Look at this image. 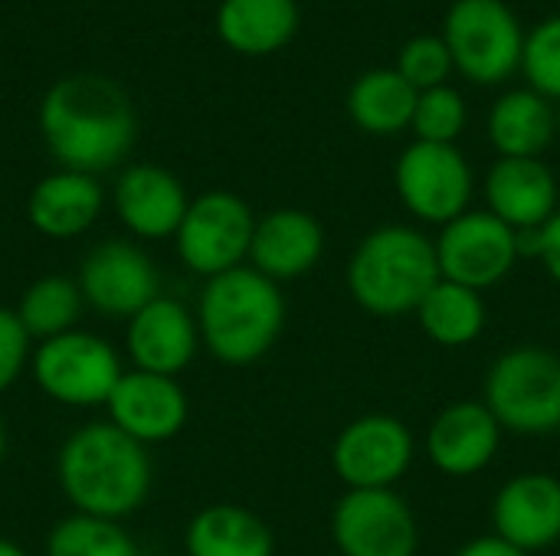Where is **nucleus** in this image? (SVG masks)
<instances>
[{
    "instance_id": "f3484780",
    "label": "nucleus",
    "mask_w": 560,
    "mask_h": 556,
    "mask_svg": "<svg viewBox=\"0 0 560 556\" xmlns=\"http://www.w3.org/2000/svg\"><path fill=\"white\" fill-rule=\"evenodd\" d=\"M105 406L112 426H118L141 446L174 439L187 423V397L180 383L161 374H144V370L121 374Z\"/></svg>"
},
{
    "instance_id": "4468645a",
    "label": "nucleus",
    "mask_w": 560,
    "mask_h": 556,
    "mask_svg": "<svg viewBox=\"0 0 560 556\" xmlns=\"http://www.w3.org/2000/svg\"><path fill=\"white\" fill-rule=\"evenodd\" d=\"M502 426L482 400L443 406L427 429V456L450 478H472L492 465L502 446Z\"/></svg>"
},
{
    "instance_id": "c9c22d12",
    "label": "nucleus",
    "mask_w": 560,
    "mask_h": 556,
    "mask_svg": "<svg viewBox=\"0 0 560 556\" xmlns=\"http://www.w3.org/2000/svg\"><path fill=\"white\" fill-rule=\"evenodd\" d=\"M0 456H3V423H0Z\"/></svg>"
},
{
    "instance_id": "5701e85b",
    "label": "nucleus",
    "mask_w": 560,
    "mask_h": 556,
    "mask_svg": "<svg viewBox=\"0 0 560 556\" xmlns=\"http://www.w3.org/2000/svg\"><path fill=\"white\" fill-rule=\"evenodd\" d=\"M299 20L295 0H223L217 33L243 56H269L292 43Z\"/></svg>"
},
{
    "instance_id": "7c9ffc66",
    "label": "nucleus",
    "mask_w": 560,
    "mask_h": 556,
    "mask_svg": "<svg viewBox=\"0 0 560 556\" xmlns=\"http://www.w3.org/2000/svg\"><path fill=\"white\" fill-rule=\"evenodd\" d=\"M394 69L417 88V92H427V88H436V85H446L450 72L456 69L453 66V56H450V46L440 33H417L410 36L400 52H397V62Z\"/></svg>"
},
{
    "instance_id": "393cba45",
    "label": "nucleus",
    "mask_w": 560,
    "mask_h": 556,
    "mask_svg": "<svg viewBox=\"0 0 560 556\" xmlns=\"http://www.w3.org/2000/svg\"><path fill=\"white\" fill-rule=\"evenodd\" d=\"M187 556H276L272 531L240 505L203 508L187 528Z\"/></svg>"
},
{
    "instance_id": "6e6552de",
    "label": "nucleus",
    "mask_w": 560,
    "mask_h": 556,
    "mask_svg": "<svg viewBox=\"0 0 560 556\" xmlns=\"http://www.w3.org/2000/svg\"><path fill=\"white\" fill-rule=\"evenodd\" d=\"M440 279L486 292L512 275L522 259V233L489 210H466L433 239Z\"/></svg>"
},
{
    "instance_id": "0eeeda50",
    "label": "nucleus",
    "mask_w": 560,
    "mask_h": 556,
    "mask_svg": "<svg viewBox=\"0 0 560 556\" xmlns=\"http://www.w3.org/2000/svg\"><path fill=\"white\" fill-rule=\"evenodd\" d=\"M394 187L410 216L443 229L469 210L476 174L456 144L413 141L397 157Z\"/></svg>"
},
{
    "instance_id": "dca6fc26",
    "label": "nucleus",
    "mask_w": 560,
    "mask_h": 556,
    "mask_svg": "<svg viewBox=\"0 0 560 556\" xmlns=\"http://www.w3.org/2000/svg\"><path fill=\"white\" fill-rule=\"evenodd\" d=\"M482 190L486 210L515 233H538L560 210L558 177L541 157H499Z\"/></svg>"
},
{
    "instance_id": "2f4dec72",
    "label": "nucleus",
    "mask_w": 560,
    "mask_h": 556,
    "mask_svg": "<svg viewBox=\"0 0 560 556\" xmlns=\"http://www.w3.org/2000/svg\"><path fill=\"white\" fill-rule=\"evenodd\" d=\"M30 354V334L20 324L16 311L0 308V393L20 377Z\"/></svg>"
},
{
    "instance_id": "6ab92c4d",
    "label": "nucleus",
    "mask_w": 560,
    "mask_h": 556,
    "mask_svg": "<svg viewBox=\"0 0 560 556\" xmlns=\"http://www.w3.org/2000/svg\"><path fill=\"white\" fill-rule=\"evenodd\" d=\"M200 328L194 315L174 298H154L128 324V354L135 370L177 377L197 354Z\"/></svg>"
},
{
    "instance_id": "72a5a7b5",
    "label": "nucleus",
    "mask_w": 560,
    "mask_h": 556,
    "mask_svg": "<svg viewBox=\"0 0 560 556\" xmlns=\"http://www.w3.org/2000/svg\"><path fill=\"white\" fill-rule=\"evenodd\" d=\"M456 556H532L518 547H512L509 541H502L499 534H482V537H472L469 544H463Z\"/></svg>"
},
{
    "instance_id": "1a4fd4ad",
    "label": "nucleus",
    "mask_w": 560,
    "mask_h": 556,
    "mask_svg": "<svg viewBox=\"0 0 560 556\" xmlns=\"http://www.w3.org/2000/svg\"><path fill=\"white\" fill-rule=\"evenodd\" d=\"M115 347L89 331H66L49 338L33 354V377L39 390L62 406H102L121 380Z\"/></svg>"
},
{
    "instance_id": "cd10ccee",
    "label": "nucleus",
    "mask_w": 560,
    "mask_h": 556,
    "mask_svg": "<svg viewBox=\"0 0 560 556\" xmlns=\"http://www.w3.org/2000/svg\"><path fill=\"white\" fill-rule=\"evenodd\" d=\"M46 556H138V551L135 541L118 528V521L72 514L52 528Z\"/></svg>"
},
{
    "instance_id": "b1692460",
    "label": "nucleus",
    "mask_w": 560,
    "mask_h": 556,
    "mask_svg": "<svg viewBox=\"0 0 560 556\" xmlns=\"http://www.w3.org/2000/svg\"><path fill=\"white\" fill-rule=\"evenodd\" d=\"M417 88L390 66V69H368L348 88V115L351 121L374 138L400 134L413 125Z\"/></svg>"
},
{
    "instance_id": "2eb2a0df",
    "label": "nucleus",
    "mask_w": 560,
    "mask_h": 556,
    "mask_svg": "<svg viewBox=\"0 0 560 556\" xmlns=\"http://www.w3.org/2000/svg\"><path fill=\"white\" fill-rule=\"evenodd\" d=\"M492 534L525 554L560 541V478L551 472H522L509 478L492 501Z\"/></svg>"
},
{
    "instance_id": "412c9836",
    "label": "nucleus",
    "mask_w": 560,
    "mask_h": 556,
    "mask_svg": "<svg viewBox=\"0 0 560 556\" xmlns=\"http://www.w3.org/2000/svg\"><path fill=\"white\" fill-rule=\"evenodd\" d=\"M102 213V187L92 174L62 170L39 180L30 193V223L49 239L85 233Z\"/></svg>"
},
{
    "instance_id": "20e7f679",
    "label": "nucleus",
    "mask_w": 560,
    "mask_h": 556,
    "mask_svg": "<svg viewBox=\"0 0 560 556\" xmlns=\"http://www.w3.org/2000/svg\"><path fill=\"white\" fill-rule=\"evenodd\" d=\"M436 282L433 239L404 223L371 229L348 259V292L374 318L417 315Z\"/></svg>"
},
{
    "instance_id": "9b49d317",
    "label": "nucleus",
    "mask_w": 560,
    "mask_h": 556,
    "mask_svg": "<svg viewBox=\"0 0 560 556\" xmlns=\"http://www.w3.org/2000/svg\"><path fill=\"white\" fill-rule=\"evenodd\" d=\"M417 442L404 419L390 413H368L351 419L335 446L331 469L348 492L394 488L413 465Z\"/></svg>"
},
{
    "instance_id": "ddd939ff",
    "label": "nucleus",
    "mask_w": 560,
    "mask_h": 556,
    "mask_svg": "<svg viewBox=\"0 0 560 556\" xmlns=\"http://www.w3.org/2000/svg\"><path fill=\"white\" fill-rule=\"evenodd\" d=\"M82 298L108 318H135L158 298V269L131 242H98L79 269Z\"/></svg>"
},
{
    "instance_id": "bb28decb",
    "label": "nucleus",
    "mask_w": 560,
    "mask_h": 556,
    "mask_svg": "<svg viewBox=\"0 0 560 556\" xmlns=\"http://www.w3.org/2000/svg\"><path fill=\"white\" fill-rule=\"evenodd\" d=\"M82 308V292L72 279L62 275H46L39 282H33L16 308L20 324L26 328L30 338L49 341L59 338L66 331H72V321L79 318Z\"/></svg>"
},
{
    "instance_id": "423d86ee",
    "label": "nucleus",
    "mask_w": 560,
    "mask_h": 556,
    "mask_svg": "<svg viewBox=\"0 0 560 556\" xmlns=\"http://www.w3.org/2000/svg\"><path fill=\"white\" fill-rule=\"evenodd\" d=\"M440 36L459 75L476 85H502L522 69L528 33L505 0H453Z\"/></svg>"
},
{
    "instance_id": "7ed1b4c3",
    "label": "nucleus",
    "mask_w": 560,
    "mask_h": 556,
    "mask_svg": "<svg viewBox=\"0 0 560 556\" xmlns=\"http://www.w3.org/2000/svg\"><path fill=\"white\" fill-rule=\"evenodd\" d=\"M200 341L230 367H246L266 357L285 328V298L279 282L253 265L230 269L207 282L197 311Z\"/></svg>"
},
{
    "instance_id": "f03ea898",
    "label": "nucleus",
    "mask_w": 560,
    "mask_h": 556,
    "mask_svg": "<svg viewBox=\"0 0 560 556\" xmlns=\"http://www.w3.org/2000/svg\"><path fill=\"white\" fill-rule=\"evenodd\" d=\"M59 485L79 514L118 521L151 492L148 449L112 423L82 426L59 452Z\"/></svg>"
},
{
    "instance_id": "39448f33",
    "label": "nucleus",
    "mask_w": 560,
    "mask_h": 556,
    "mask_svg": "<svg viewBox=\"0 0 560 556\" xmlns=\"http://www.w3.org/2000/svg\"><path fill=\"white\" fill-rule=\"evenodd\" d=\"M482 403L505 433H560V354L541 344H518L499 354L486 374Z\"/></svg>"
},
{
    "instance_id": "aec40b11",
    "label": "nucleus",
    "mask_w": 560,
    "mask_h": 556,
    "mask_svg": "<svg viewBox=\"0 0 560 556\" xmlns=\"http://www.w3.org/2000/svg\"><path fill=\"white\" fill-rule=\"evenodd\" d=\"M187 193L180 180L154 164L128 167L115 187V210L118 220L144 239H164L177 236L184 216H187Z\"/></svg>"
},
{
    "instance_id": "f257e3e1",
    "label": "nucleus",
    "mask_w": 560,
    "mask_h": 556,
    "mask_svg": "<svg viewBox=\"0 0 560 556\" xmlns=\"http://www.w3.org/2000/svg\"><path fill=\"white\" fill-rule=\"evenodd\" d=\"M39 128L66 170L98 174L128 154L135 141V111L115 82L75 75L49 88L39 108Z\"/></svg>"
},
{
    "instance_id": "a878e982",
    "label": "nucleus",
    "mask_w": 560,
    "mask_h": 556,
    "mask_svg": "<svg viewBox=\"0 0 560 556\" xmlns=\"http://www.w3.org/2000/svg\"><path fill=\"white\" fill-rule=\"evenodd\" d=\"M417 321L440 347H469L486 331L489 308L482 292L440 279L417 308Z\"/></svg>"
},
{
    "instance_id": "a211bd4d",
    "label": "nucleus",
    "mask_w": 560,
    "mask_h": 556,
    "mask_svg": "<svg viewBox=\"0 0 560 556\" xmlns=\"http://www.w3.org/2000/svg\"><path fill=\"white\" fill-rule=\"evenodd\" d=\"M325 256V226L295 206L272 210L256 220L249 262L272 282H289L308 275Z\"/></svg>"
},
{
    "instance_id": "f8f14e48",
    "label": "nucleus",
    "mask_w": 560,
    "mask_h": 556,
    "mask_svg": "<svg viewBox=\"0 0 560 556\" xmlns=\"http://www.w3.org/2000/svg\"><path fill=\"white\" fill-rule=\"evenodd\" d=\"M331 541L341 556H417L420 524L394 488L345 492L331 511Z\"/></svg>"
},
{
    "instance_id": "c756f323",
    "label": "nucleus",
    "mask_w": 560,
    "mask_h": 556,
    "mask_svg": "<svg viewBox=\"0 0 560 556\" xmlns=\"http://www.w3.org/2000/svg\"><path fill=\"white\" fill-rule=\"evenodd\" d=\"M522 72L528 79V88H535L548 102H560V13L541 20L525 36Z\"/></svg>"
},
{
    "instance_id": "c85d7f7f",
    "label": "nucleus",
    "mask_w": 560,
    "mask_h": 556,
    "mask_svg": "<svg viewBox=\"0 0 560 556\" xmlns=\"http://www.w3.org/2000/svg\"><path fill=\"white\" fill-rule=\"evenodd\" d=\"M466 125H469V105H466V98L450 82L417 95L413 125H410L417 141L456 144L463 138Z\"/></svg>"
},
{
    "instance_id": "9d476101",
    "label": "nucleus",
    "mask_w": 560,
    "mask_h": 556,
    "mask_svg": "<svg viewBox=\"0 0 560 556\" xmlns=\"http://www.w3.org/2000/svg\"><path fill=\"white\" fill-rule=\"evenodd\" d=\"M253 233L256 216L249 203L230 190H210L187 206L177 229V252L190 272L217 279L249 259Z\"/></svg>"
},
{
    "instance_id": "4be33fe9",
    "label": "nucleus",
    "mask_w": 560,
    "mask_h": 556,
    "mask_svg": "<svg viewBox=\"0 0 560 556\" xmlns=\"http://www.w3.org/2000/svg\"><path fill=\"white\" fill-rule=\"evenodd\" d=\"M486 131L499 157H541L558 131L555 105L535 88H512L489 108Z\"/></svg>"
},
{
    "instance_id": "473e14b6",
    "label": "nucleus",
    "mask_w": 560,
    "mask_h": 556,
    "mask_svg": "<svg viewBox=\"0 0 560 556\" xmlns=\"http://www.w3.org/2000/svg\"><path fill=\"white\" fill-rule=\"evenodd\" d=\"M535 252H538L545 272L551 275V282L560 285V210L535 233Z\"/></svg>"
},
{
    "instance_id": "f704fd0d",
    "label": "nucleus",
    "mask_w": 560,
    "mask_h": 556,
    "mask_svg": "<svg viewBox=\"0 0 560 556\" xmlns=\"http://www.w3.org/2000/svg\"><path fill=\"white\" fill-rule=\"evenodd\" d=\"M0 556H26V554H23L13 541H3V537H0Z\"/></svg>"
}]
</instances>
